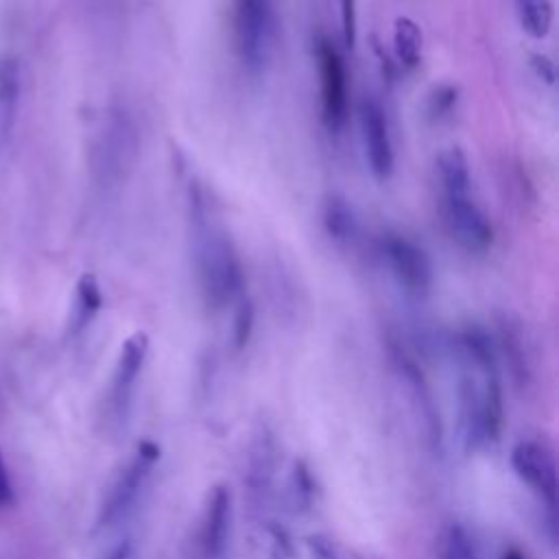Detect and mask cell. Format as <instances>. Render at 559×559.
I'll return each mask as SVG.
<instances>
[{
    "label": "cell",
    "instance_id": "cell-1",
    "mask_svg": "<svg viewBox=\"0 0 559 559\" xmlns=\"http://www.w3.org/2000/svg\"><path fill=\"white\" fill-rule=\"evenodd\" d=\"M463 371L459 380V424L467 450L493 443L502 430V386L489 336L467 328L459 336Z\"/></svg>",
    "mask_w": 559,
    "mask_h": 559
},
{
    "label": "cell",
    "instance_id": "cell-2",
    "mask_svg": "<svg viewBox=\"0 0 559 559\" xmlns=\"http://www.w3.org/2000/svg\"><path fill=\"white\" fill-rule=\"evenodd\" d=\"M194 216H197L194 218L197 223L194 266H197L199 290L207 308L221 310L242 297L245 271L231 240L225 234L207 227L201 205Z\"/></svg>",
    "mask_w": 559,
    "mask_h": 559
},
{
    "label": "cell",
    "instance_id": "cell-3",
    "mask_svg": "<svg viewBox=\"0 0 559 559\" xmlns=\"http://www.w3.org/2000/svg\"><path fill=\"white\" fill-rule=\"evenodd\" d=\"M275 0H231L234 50L247 74H264L275 41Z\"/></svg>",
    "mask_w": 559,
    "mask_h": 559
},
{
    "label": "cell",
    "instance_id": "cell-4",
    "mask_svg": "<svg viewBox=\"0 0 559 559\" xmlns=\"http://www.w3.org/2000/svg\"><path fill=\"white\" fill-rule=\"evenodd\" d=\"M317 70H319V94H321V118L328 131L338 133L349 114V90H347V68L338 48L328 39L319 37L317 48Z\"/></svg>",
    "mask_w": 559,
    "mask_h": 559
},
{
    "label": "cell",
    "instance_id": "cell-5",
    "mask_svg": "<svg viewBox=\"0 0 559 559\" xmlns=\"http://www.w3.org/2000/svg\"><path fill=\"white\" fill-rule=\"evenodd\" d=\"M159 445L153 439H142L135 448V454L131 461L122 467V472L116 476L111 487L107 489L98 515H96V528H105L111 522H116L138 498L148 472L159 461Z\"/></svg>",
    "mask_w": 559,
    "mask_h": 559
},
{
    "label": "cell",
    "instance_id": "cell-6",
    "mask_svg": "<svg viewBox=\"0 0 559 559\" xmlns=\"http://www.w3.org/2000/svg\"><path fill=\"white\" fill-rule=\"evenodd\" d=\"M382 255L395 282L413 297L428 295L432 286V264L428 253L402 234L382 236Z\"/></svg>",
    "mask_w": 559,
    "mask_h": 559
},
{
    "label": "cell",
    "instance_id": "cell-7",
    "mask_svg": "<svg viewBox=\"0 0 559 559\" xmlns=\"http://www.w3.org/2000/svg\"><path fill=\"white\" fill-rule=\"evenodd\" d=\"M443 223L452 240L467 253H485L493 242L489 216L474 203L469 194L441 197Z\"/></svg>",
    "mask_w": 559,
    "mask_h": 559
},
{
    "label": "cell",
    "instance_id": "cell-8",
    "mask_svg": "<svg viewBox=\"0 0 559 559\" xmlns=\"http://www.w3.org/2000/svg\"><path fill=\"white\" fill-rule=\"evenodd\" d=\"M146 354H148L146 332L138 330L124 338L118 360H116L114 376H111L109 395H107V408H109L111 421H124L129 406H131L135 382H138L140 371L146 360Z\"/></svg>",
    "mask_w": 559,
    "mask_h": 559
},
{
    "label": "cell",
    "instance_id": "cell-9",
    "mask_svg": "<svg viewBox=\"0 0 559 559\" xmlns=\"http://www.w3.org/2000/svg\"><path fill=\"white\" fill-rule=\"evenodd\" d=\"M511 465L522 483H526L550 511L557 507V465L546 445L539 441H518L511 450Z\"/></svg>",
    "mask_w": 559,
    "mask_h": 559
},
{
    "label": "cell",
    "instance_id": "cell-10",
    "mask_svg": "<svg viewBox=\"0 0 559 559\" xmlns=\"http://www.w3.org/2000/svg\"><path fill=\"white\" fill-rule=\"evenodd\" d=\"M360 131L365 144V157L371 175L378 181H386L393 173V144L389 135V122L378 100L367 98L360 105Z\"/></svg>",
    "mask_w": 559,
    "mask_h": 559
},
{
    "label": "cell",
    "instance_id": "cell-11",
    "mask_svg": "<svg viewBox=\"0 0 559 559\" xmlns=\"http://www.w3.org/2000/svg\"><path fill=\"white\" fill-rule=\"evenodd\" d=\"M231 504H234L231 489L225 483L214 485L207 496L203 524H201V548L205 559H218L225 552L229 528H231V515H234Z\"/></svg>",
    "mask_w": 559,
    "mask_h": 559
},
{
    "label": "cell",
    "instance_id": "cell-12",
    "mask_svg": "<svg viewBox=\"0 0 559 559\" xmlns=\"http://www.w3.org/2000/svg\"><path fill=\"white\" fill-rule=\"evenodd\" d=\"M138 155V133L124 111H116L109 118L105 138H103V170L111 179L124 177L133 168Z\"/></svg>",
    "mask_w": 559,
    "mask_h": 559
},
{
    "label": "cell",
    "instance_id": "cell-13",
    "mask_svg": "<svg viewBox=\"0 0 559 559\" xmlns=\"http://www.w3.org/2000/svg\"><path fill=\"white\" fill-rule=\"evenodd\" d=\"M103 306L100 284L94 273H83L74 286V301L70 312V334H79L90 325Z\"/></svg>",
    "mask_w": 559,
    "mask_h": 559
},
{
    "label": "cell",
    "instance_id": "cell-14",
    "mask_svg": "<svg viewBox=\"0 0 559 559\" xmlns=\"http://www.w3.org/2000/svg\"><path fill=\"white\" fill-rule=\"evenodd\" d=\"M437 173L443 197L469 194V166L459 146H448L437 157Z\"/></svg>",
    "mask_w": 559,
    "mask_h": 559
},
{
    "label": "cell",
    "instance_id": "cell-15",
    "mask_svg": "<svg viewBox=\"0 0 559 559\" xmlns=\"http://www.w3.org/2000/svg\"><path fill=\"white\" fill-rule=\"evenodd\" d=\"M421 48H424V35L419 24L408 17L400 15L393 22V52L397 63L404 70H415L421 61Z\"/></svg>",
    "mask_w": 559,
    "mask_h": 559
},
{
    "label": "cell",
    "instance_id": "cell-16",
    "mask_svg": "<svg viewBox=\"0 0 559 559\" xmlns=\"http://www.w3.org/2000/svg\"><path fill=\"white\" fill-rule=\"evenodd\" d=\"M321 221H323V227H325L328 236L334 238V240L345 242V240H352L356 236L358 221H356L354 207L343 197H330L323 203Z\"/></svg>",
    "mask_w": 559,
    "mask_h": 559
},
{
    "label": "cell",
    "instance_id": "cell-17",
    "mask_svg": "<svg viewBox=\"0 0 559 559\" xmlns=\"http://www.w3.org/2000/svg\"><path fill=\"white\" fill-rule=\"evenodd\" d=\"M515 13L522 31L533 39H544L552 28V2L550 0H515Z\"/></svg>",
    "mask_w": 559,
    "mask_h": 559
},
{
    "label": "cell",
    "instance_id": "cell-18",
    "mask_svg": "<svg viewBox=\"0 0 559 559\" xmlns=\"http://www.w3.org/2000/svg\"><path fill=\"white\" fill-rule=\"evenodd\" d=\"M20 96V66L13 55H0V111L7 118Z\"/></svg>",
    "mask_w": 559,
    "mask_h": 559
},
{
    "label": "cell",
    "instance_id": "cell-19",
    "mask_svg": "<svg viewBox=\"0 0 559 559\" xmlns=\"http://www.w3.org/2000/svg\"><path fill=\"white\" fill-rule=\"evenodd\" d=\"M439 559H476L474 542L463 524H450L441 537Z\"/></svg>",
    "mask_w": 559,
    "mask_h": 559
},
{
    "label": "cell",
    "instance_id": "cell-20",
    "mask_svg": "<svg viewBox=\"0 0 559 559\" xmlns=\"http://www.w3.org/2000/svg\"><path fill=\"white\" fill-rule=\"evenodd\" d=\"M290 496H293V504L299 511H306L312 504L314 498V480L310 474V467L304 459H297L293 463V472H290Z\"/></svg>",
    "mask_w": 559,
    "mask_h": 559
},
{
    "label": "cell",
    "instance_id": "cell-21",
    "mask_svg": "<svg viewBox=\"0 0 559 559\" xmlns=\"http://www.w3.org/2000/svg\"><path fill=\"white\" fill-rule=\"evenodd\" d=\"M253 321H255V310H253V304L245 297L238 299V306H236V312H234V347L236 349H242L249 338H251V332H253Z\"/></svg>",
    "mask_w": 559,
    "mask_h": 559
},
{
    "label": "cell",
    "instance_id": "cell-22",
    "mask_svg": "<svg viewBox=\"0 0 559 559\" xmlns=\"http://www.w3.org/2000/svg\"><path fill=\"white\" fill-rule=\"evenodd\" d=\"M459 103V90L454 85H439L432 90V94L428 96V116L432 120H441L448 118Z\"/></svg>",
    "mask_w": 559,
    "mask_h": 559
},
{
    "label": "cell",
    "instance_id": "cell-23",
    "mask_svg": "<svg viewBox=\"0 0 559 559\" xmlns=\"http://www.w3.org/2000/svg\"><path fill=\"white\" fill-rule=\"evenodd\" d=\"M269 535H271L269 559H295L290 535H288L280 524L273 522V524L269 526Z\"/></svg>",
    "mask_w": 559,
    "mask_h": 559
},
{
    "label": "cell",
    "instance_id": "cell-24",
    "mask_svg": "<svg viewBox=\"0 0 559 559\" xmlns=\"http://www.w3.org/2000/svg\"><path fill=\"white\" fill-rule=\"evenodd\" d=\"M356 0H341V33L345 48H354L356 44Z\"/></svg>",
    "mask_w": 559,
    "mask_h": 559
},
{
    "label": "cell",
    "instance_id": "cell-25",
    "mask_svg": "<svg viewBox=\"0 0 559 559\" xmlns=\"http://www.w3.org/2000/svg\"><path fill=\"white\" fill-rule=\"evenodd\" d=\"M306 548L310 552V559H338L336 555V546L332 544V539L323 533H310L306 535Z\"/></svg>",
    "mask_w": 559,
    "mask_h": 559
},
{
    "label": "cell",
    "instance_id": "cell-26",
    "mask_svg": "<svg viewBox=\"0 0 559 559\" xmlns=\"http://www.w3.org/2000/svg\"><path fill=\"white\" fill-rule=\"evenodd\" d=\"M528 59H531V68H533L535 76L542 79L546 85H552L557 72H555V63L550 61V57H546L542 52H531Z\"/></svg>",
    "mask_w": 559,
    "mask_h": 559
},
{
    "label": "cell",
    "instance_id": "cell-27",
    "mask_svg": "<svg viewBox=\"0 0 559 559\" xmlns=\"http://www.w3.org/2000/svg\"><path fill=\"white\" fill-rule=\"evenodd\" d=\"M13 500H15L13 498V485H11V478H9L2 452H0V507H11Z\"/></svg>",
    "mask_w": 559,
    "mask_h": 559
},
{
    "label": "cell",
    "instance_id": "cell-28",
    "mask_svg": "<svg viewBox=\"0 0 559 559\" xmlns=\"http://www.w3.org/2000/svg\"><path fill=\"white\" fill-rule=\"evenodd\" d=\"M105 559H135V550L131 539H120L107 555Z\"/></svg>",
    "mask_w": 559,
    "mask_h": 559
},
{
    "label": "cell",
    "instance_id": "cell-29",
    "mask_svg": "<svg viewBox=\"0 0 559 559\" xmlns=\"http://www.w3.org/2000/svg\"><path fill=\"white\" fill-rule=\"evenodd\" d=\"M500 559H524V555H522V550H518V548H509Z\"/></svg>",
    "mask_w": 559,
    "mask_h": 559
}]
</instances>
